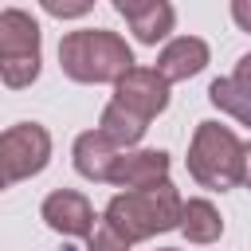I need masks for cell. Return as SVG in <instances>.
Here are the masks:
<instances>
[{
  "label": "cell",
  "instance_id": "cell-1",
  "mask_svg": "<svg viewBox=\"0 0 251 251\" xmlns=\"http://www.w3.org/2000/svg\"><path fill=\"white\" fill-rule=\"evenodd\" d=\"M59 67L75 82H122L133 71V51L118 31L106 27H78L67 31L59 43Z\"/></svg>",
  "mask_w": 251,
  "mask_h": 251
},
{
  "label": "cell",
  "instance_id": "cell-2",
  "mask_svg": "<svg viewBox=\"0 0 251 251\" xmlns=\"http://www.w3.org/2000/svg\"><path fill=\"white\" fill-rule=\"evenodd\" d=\"M180 216H184L180 192L173 184H157L145 192H118L106 204L102 224H110L126 243H141V239H153L161 231L180 227Z\"/></svg>",
  "mask_w": 251,
  "mask_h": 251
},
{
  "label": "cell",
  "instance_id": "cell-3",
  "mask_svg": "<svg viewBox=\"0 0 251 251\" xmlns=\"http://www.w3.org/2000/svg\"><path fill=\"white\" fill-rule=\"evenodd\" d=\"M243 157L247 145L220 122H200L188 145V176L200 188L227 192L243 180Z\"/></svg>",
  "mask_w": 251,
  "mask_h": 251
},
{
  "label": "cell",
  "instance_id": "cell-4",
  "mask_svg": "<svg viewBox=\"0 0 251 251\" xmlns=\"http://www.w3.org/2000/svg\"><path fill=\"white\" fill-rule=\"evenodd\" d=\"M39 75V24L24 8L0 12V78L20 90Z\"/></svg>",
  "mask_w": 251,
  "mask_h": 251
},
{
  "label": "cell",
  "instance_id": "cell-5",
  "mask_svg": "<svg viewBox=\"0 0 251 251\" xmlns=\"http://www.w3.org/2000/svg\"><path fill=\"white\" fill-rule=\"evenodd\" d=\"M51 161V133L39 122H16L0 133V169L4 184H20L35 173H43Z\"/></svg>",
  "mask_w": 251,
  "mask_h": 251
},
{
  "label": "cell",
  "instance_id": "cell-6",
  "mask_svg": "<svg viewBox=\"0 0 251 251\" xmlns=\"http://www.w3.org/2000/svg\"><path fill=\"white\" fill-rule=\"evenodd\" d=\"M114 102L133 110L137 118L153 122L165 106H169V82L161 78L157 67H133L118 86H114Z\"/></svg>",
  "mask_w": 251,
  "mask_h": 251
},
{
  "label": "cell",
  "instance_id": "cell-7",
  "mask_svg": "<svg viewBox=\"0 0 251 251\" xmlns=\"http://www.w3.org/2000/svg\"><path fill=\"white\" fill-rule=\"evenodd\" d=\"M39 212H43V224L59 235H86V239L94 235V208L75 188H55Z\"/></svg>",
  "mask_w": 251,
  "mask_h": 251
},
{
  "label": "cell",
  "instance_id": "cell-8",
  "mask_svg": "<svg viewBox=\"0 0 251 251\" xmlns=\"http://www.w3.org/2000/svg\"><path fill=\"white\" fill-rule=\"evenodd\" d=\"M110 184H118L126 192H145V188L169 184V153L165 149H133V153H122Z\"/></svg>",
  "mask_w": 251,
  "mask_h": 251
},
{
  "label": "cell",
  "instance_id": "cell-9",
  "mask_svg": "<svg viewBox=\"0 0 251 251\" xmlns=\"http://www.w3.org/2000/svg\"><path fill=\"white\" fill-rule=\"evenodd\" d=\"M114 8L133 27L137 43H149V47L157 39H165L173 31V20H176L173 4H165V0H114Z\"/></svg>",
  "mask_w": 251,
  "mask_h": 251
},
{
  "label": "cell",
  "instance_id": "cell-10",
  "mask_svg": "<svg viewBox=\"0 0 251 251\" xmlns=\"http://www.w3.org/2000/svg\"><path fill=\"white\" fill-rule=\"evenodd\" d=\"M118 161H122V149L102 129L78 133V141H75V169H78V176H86V180H114Z\"/></svg>",
  "mask_w": 251,
  "mask_h": 251
},
{
  "label": "cell",
  "instance_id": "cell-11",
  "mask_svg": "<svg viewBox=\"0 0 251 251\" xmlns=\"http://www.w3.org/2000/svg\"><path fill=\"white\" fill-rule=\"evenodd\" d=\"M204 67H208V43L196 35H176L173 43H165V51L157 59V71L165 82H184V78L200 75Z\"/></svg>",
  "mask_w": 251,
  "mask_h": 251
},
{
  "label": "cell",
  "instance_id": "cell-12",
  "mask_svg": "<svg viewBox=\"0 0 251 251\" xmlns=\"http://www.w3.org/2000/svg\"><path fill=\"white\" fill-rule=\"evenodd\" d=\"M180 231H184L188 243H216L224 235V220H220V212H216L212 200H184Z\"/></svg>",
  "mask_w": 251,
  "mask_h": 251
},
{
  "label": "cell",
  "instance_id": "cell-13",
  "mask_svg": "<svg viewBox=\"0 0 251 251\" xmlns=\"http://www.w3.org/2000/svg\"><path fill=\"white\" fill-rule=\"evenodd\" d=\"M98 129L126 153L129 145H137L141 137H145V129H149V122L145 118H137L133 110H126V106H118V102H110L106 110H102V122H98Z\"/></svg>",
  "mask_w": 251,
  "mask_h": 251
},
{
  "label": "cell",
  "instance_id": "cell-14",
  "mask_svg": "<svg viewBox=\"0 0 251 251\" xmlns=\"http://www.w3.org/2000/svg\"><path fill=\"white\" fill-rule=\"evenodd\" d=\"M208 98H212V106H220V110H224V114H231L235 122L251 126V94H247L235 78H212Z\"/></svg>",
  "mask_w": 251,
  "mask_h": 251
},
{
  "label": "cell",
  "instance_id": "cell-15",
  "mask_svg": "<svg viewBox=\"0 0 251 251\" xmlns=\"http://www.w3.org/2000/svg\"><path fill=\"white\" fill-rule=\"evenodd\" d=\"M129 247H133V243H126L110 224H98L94 235L86 239V251H129Z\"/></svg>",
  "mask_w": 251,
  "mask_h": 251
},
{
  "label": "cell",
  "instance_id": "cell-16",
  "mask_svg": "<svg viewBox=\"0 0 251 251\" xmlns=\"http://www.w3.org/2000/svg\"><path fill=\"white\" fill-rule=\"evenodd\" d=\"M43 12H51V16L67 20V16H82V12H90V4H86V0H75V4H63V0H43Z\"/></svg>",
  "mask_w": 251,
  "mask_h": 251
},
{
  "label": "cell",
  "instance_id": "cell-17",
  "mask_svg": "<svg viewBox=\"0 0 251 251\" xmlns=\"http://www.w3.org/2000/svg\"><path fill=\"white\" fill-rule=\"evenodd\" d=\"M231 78H235V82H239V86L251 94V51H247V55L235 63V75H231Z\"/></svg>",
  "mask_w": 251,
  "mask_h": 251
},
{
  "label": "cell",
  "instance_id": "cell-18",
  "mask_svg": "<svg viewBox=\"0 0 251 251\" xmlns=\"http://www.w3.org/2000/svg\"><path fill=\"white\" fill-rule=\"evenodd\" d=\"M231 16H235V24H239L243 31H251V0H235V4H231Z\"/></svg>",
  "mask_w": 251,
  "mask_h": 251
},
{
  "label": "cell",
  "instance_id": "cell-19",
  "mask_svg": "<svg viewBox=\"0 0 251 251\" xmlns=\"http://www.w3.org/2000/svg\"><path fill=\"white\" fill-rule=\"evenodd\" d=\"M243 184L251 188V145H247V157H243Z\"/></svg>",
  "mask_w": 251,
  "mask_h": 251
},
{
  "label": "cell",
  "instance_id": "cell-20",
  "mask_svg": "<svg viewBox=\"0 0 251 251\" xmlns=\"http://www.w3.org/2000/svg\"><path fill=\"white\" fill-rule=\"evenodd\" d=\"M161 251H176V247H161Z\"/></svg>",
  "mask_w": 251,
  "mask_h": 251
}]
</instances>
